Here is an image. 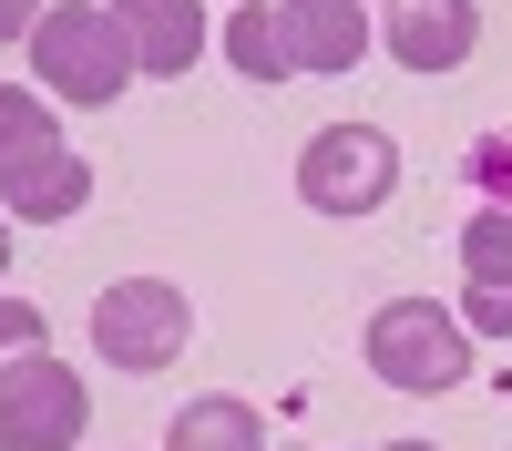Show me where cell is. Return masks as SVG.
Returning a JSON list of instances; mask_svg holds the SVG:
<instances>
[{"label": "cell", "mask_w": 512, "mask_h": 451, "mask_svg": "<svg viewBox=\"0 0 512 451\" xmlns=\"http://www.w3.org/2000/svg\"><path fill=\"white\" fill-rule=\"evenodd\" d=\"M82 195H93V164H82V154H52L41 175H11V185H0L11 226H52V216H72Z\"/></svg>", "instance_id": "30bf717a"}, {"label": "cell", "mask_w": 512, "mask_h": 451, "mask_svg": "<svg viewBox=\"0 0 512 451\" xmlns=\"http://www.w3.org/2000/svg\"><path fill=\"white\" fill-rule=\"evenodd\" d=\"M287 41H297V72H349L369 62V11L359 0H287Z\"/></svg>", "instance_id": "ba28073f"}, {"label": "cell", "mask_w": 512, "mask_h": 451, "mask_svg": "<svg viewBox=\"0 0 512 451\" xmlns=\"http://www.w3.org/2000/svg\"><path fill=\"white\" fill-rule=\"evenodd\" d=\"M400 185V144L379 134V123H328V134H308V154H297V195L318 205V216H379Z\"/></svg>", "instance_id": "3957f363"}, {"label": "cell", "mask_w": 512, "mask_h": 451, "mask_svg": "<svg viewBox=\"0 0 512 451\" xmlns=\"http://www.w3.org/2000/svg\"><path fill=\"white\" fill-rule=\"evenodd\" d=\"M21 349H41V308H0V359H21Z\"/></svg>", "instance_id": "2e32d148"}, {"label": "cell", "mask_w": 512, "mask_h": 451, "mask_svg": "<svg viewBox=\"0 0 512 451\" xmlns=\"http://www.w3.org/2000/svg\"><path fill=\"white\" fill-rule=\"evenodd\" d=\"M390 11H400V0H390Z\"/></svg>", "instance_id": "ffe728a7"}, {"label": "cell", "mask_w": 512, "mask_h": 451, "mask_svg": "<svg viewBox=\"0 0 512 451\" xmlns=\"http://www.w3.org/2000/svg\"><path fill=\"white\" fill-rule=\"evenodd\" d=\"M0 267H11V205H0Z\"/></svg>", "instance_id": "ac0fdd59"}, {"label": "cell", "mask_w": 512, "mask_h": 451, "mask_svg": "<svg viewBox=\"0 0 512 451\" xmlns=\"http://www.w3.org/2000/svg\"><path fill=\"white\" fill-rule=\"evenodd\" d=\"M52 154H72L62 123H52V103L21 93V82H0V185H11V175H41Z\"/></svg>", "instance_id": "9c48e42d"}, {"label": "cell", "mask_w": 512, "mask_h": 451, "mask_svg": "<svg viewBox=\"0 0 512 451\" xmlns=\"http://www.w3.org/2000/svg\"><path fill=\"white\" fill-rule=\"evenodd\" d=\"M472 185H482L492 205L512 195V144H472Z\"/></svg>", "instance_id": "9a60e30c"}, {"label": "cell", "mask_w": 512, "mask_h": 451, "mask_svg": "<svg viewBox=\"0 0 512 451\" xmlns=\"http://www.w3.org/2000/svg\"><path fill=\"white\" fill-rule=\"evenodd\" d=\"M472 41H482L472 0H400L390 11V62H410V72H461Z\"/></svg>", "instance_id": "8992f818"}, {"label": "cell", "mask_w": 512, "mask_h": 451, "mask_svg": "<svg viewBox=\"0 0 512 451\" xmlns=\"http://www.w3.org/2000/svg\"><path fill=\"white\" fill-rule=\"evenodd\" d=\"M164 451H267V431H256V410L236 390H216V400L175 410V441H164Z\"/></svg>", "instance_id": "8fae6325"}, {"label": "cell", "mask_w": 512, "mask_h": 451, "mask_svg": "<svg viewBox=\"0 0 512 451\" xmlns=\"http://www.w3.org/2000/svg\"><path fill=\"white\" fill-rule=\"evenodd\" d=\"M461 318L492 328V339H512V287H461Z\"/></svg>", "instance_id": "5bb4252c"}, {"label": "cell", "mask_w": 512, "mask_h": 451, "mask_svg": "<svg viewBox=\"0 0 512 451\" xmlns=\"http://www.w3.org/2000/svg\"><path fill=\"white\" fill-rule=\"evenodd\" d=\"M226 52H236V72H246V82H287V72H297L287 11H256V0H246V11L226 21Z\"/></svg>", "instance_id": "7c38bea8"}, {"label": "cell", "mask_w": 512, "mask_h": 451, "mask_svg": "<svg viewBox=\"0 0 512 451\" xmlns=\"http://www.w3.org/2000/svg\"><path fill=\"white\" fill-rule=\"evenodd\" d=\"M103 11L123 21V41H134V72L185 82V62L205 52V11L195 0H103Z\"/></svg>", "instance_id": "52a82bcc"}, {"label": "cell", "mask_w": 512, "mask_h": 451, "mask_svg": "<svg viewBox=\"0 0 512 451\" xmlns=\"http://www.w3.org/2000/svg\"><path fill=\"white\" fill-rule=\"evenodd\" d=\"M461 267H472V287H512V205H482L461 226Z\"/></svg>", "instance_id": "4fadbf2b"}, {"label": "cell", "mask_w": 512, "mask_h": 451, "mask_svg": "<svg viewBox=\"0 0 512 451\" xmlns=\"http://www.w3.org/2000/svg\"><path fill=\"white\" fill-rule=\"evenodd\" d=\"M185 339H195V308H185V287H164V277H123V287H103V308H93V349H103V369H175L185 359Z\"/></svg>", "instance_id": "277c9868"}, {"label": "cell", "mask_w": 512, "mask_h": 451, "mask_svg": "<svg viewBox=\"0 0 512 451\" xmlns=\"http://www.w3.org/2000/svg\"><path fill=\"white\" fill-rule=\"evenodd\" d=\"M31 72H41V93L103 113L123 82H134V41H123V21L93 11V0H52V11L31 21Z\"/></svg>", "instance_id": "6da1fadb"}, {"label": "cell", "mask_w": 512, "mask_h": 451, "mask_svg": "<svg viewBox=\"0 0 512 451\" xmlns=\"http://www.w3.org/2000/svg\"><path fill=\"white\" fill-rule=\"evenodd\" d=\"M369 369L390 390H461L472 380V328L431 298H390L369 318Z\"/></svg>", "instance_id": "7a4b0ae2"}, {"label": "cell", "mask_w": 512, "mask_h": 451, "mask_svg": "<svg viewBox=\"0 0 512 451\" xmlns=\"http://www.w3.org/2000/svg\"><path fill=\"white\" fill-rule=\"evenodd\" d=\"M390 451H431V441H390Z\"/></svg>", "instance_id": "d6986e66"}, {"label": "cell", "mask_w": 512, "mask_h": 451, "mask_svg": "<svg viewBox=\"0 0 512 451\" xmlns=\"http://www.w3.org/2000/svg\"><path fill=\"white\" fill-rule=\"evenodd\" d=\"M82 421H93V390H82L52 349L0 359V451H72Z\"/></svg>", "instance_id": "5b68a950"}, {"label": "cell", "mask_w": 512, "mask_h": 451, "mask_svg": "<svg viewBox=\"0 0 512 451\" xmlns=\"http://www.w3.org/2000/svg\"><path fill=\"white\" fill-rule=\"evenodd\" d=\"M41 11H52V0H0V41H31Z\"/></svg>", "instance_id": "e0dca14e"}]
</instances>
